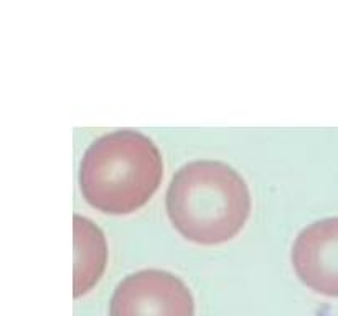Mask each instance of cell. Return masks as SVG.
Wrapping results in <instances>:
<instances>
[{
    "label": "cell",
    "instance_id": "obj_4",
    "mask_svg": "<svg viewBox=\"0 0 338 316\" xmlns=\"http://www.w3.org/2000/svg\"><path fill=\"white\" fill-rule=\"evenodd\" d=\"M292 265L310 290L338 298V217L300 230L292 246Z\"/></svg>",
    "mask_w": 338,
    "mask_h": 316
},
{
    "label": "cell",
    "instance_id": "obj_5",
    "mask_svg": "<svg viewBox=\"0 0 338 316\" xmlns=\"http://www.w3.org/2000/svg\"><path fill=\"white\" fill-rule=\"evenodd\" d=\"M75 241V272L73 296L79 298L94 288L108 262V244L103 230L81 214L73 216Z\"/></svg>",
    "mask_w": 338,
    "mask_h": 316
},
{
    "label": "cell",
    "instance_id": "obj_3",
    "mask_svg": "<svg viewBox=\"0 0 338 316\" xmlns=\"http://www.w3.org/2000/svg\"><path fill=\"white\" fill-rule=\"evenodd\" d=\"M109 316H195V300L177 275L145 268L125 276L116 287Z\"/></svg>",
    "mask_w": 338,
    "mask_h": 316
},
{
    "label": "cell",
    "instance_id": "obj_1",
    "mask_svg": "<svg viewBox=\"0 0 338 316\" xmlns=\"http://www.w3.org/2000/svg\"><path fill=\"white\" fill-rule=\"evenodd\" d=\"M170 222L187 241L223 244L240 232L251 213L244 178L218 160L190 162L175 171L165 194Z\"/></svg>",
    "mask_w": 338,
    "mask_h": 316
},
{
    "label": "cell",
    "instance_id": "obj_2",
    "mask_svg": "<svg viewBox=\"0 0 338 316\" xmlns=\"http://www.w3.org/2000/svg\"><path fill=\"white\" fill-rule=\"evenodd\" d=\"M163 160L157 145L137 130H116L94 140L79 167L86 203L106 214L141 209L158 189Z\"/></svg>",
    "mask_w": 338,
    "mask_h": 316
}]
</instances>
